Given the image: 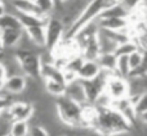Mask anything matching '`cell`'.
Wrapping results in <instances>:
<instances>
[{
  "instance_id": "cell-1",
  "label": "cell",
  "mask_w": 147,
  "mask_h": 136,
  "mask_svg": "<svg viewBox=\"0 0 147 136\" xmlns=\"http://www.w3.org/2000/svg\"><path fill=\"white\" fill-rule=\"evenodd\" d=\"M89 129L99 136H117L133 132L134 126L128 122L119 112L112 109L111 107H106L96 108V114L89 125Z\"/></svg>"
},
{
  "instance_id": "cell-2",
  "label": "cell",
  "mask_w": 147,
  "mask_h": 136,
  "mask_svg": "<svg viewBox=\"0 0 147 136\" xmlns=\"http://www.w3.org/2000/svg\"><path fill=\"white\" fill-rule=\"evenodd\" d=\"M109 5H111V3L107 1V0H89L86 3V5L84 7V9L80 12V14L78 15V18L75 19V22L72 23V26L69 30L65 31L63 40L72 41V39L76 36V33L83 30L84 27H86L88 25L96 22L98 19L99 14Z\"/></svg>"
},
{
  "instance_id": "cell-3",
  "label": "cell",
  "mask_w": 147,
  "mask_h": 136,
  "mask_svg": "<svg viewBox=\"0 0 147 136\" xmlns=\"http://www.w3.org/2000/svg\"><path fill=\"white\" fill-rule=\"evenodd\" d=\"M56 112L59 122L70 129H85L83 122V105L72 101L66 96L57 98Z\"/></svg>"
},
{
  "instance_id": "cell-4",
  "label": "cell",
  "mask_w": 147,
  "mask_h": 136,
  "mask_svg": "<svg viewBox=\"0 0 147 136\" xmlns=\"http://www.w3.org/2000/svg\"><path fill=\"white\" fill-rule=\"evenodd\" d=\"M14 58L17 59L20 64L21 72L26 78L32 80H41L40 78V69H41V61L39 53L35 51H18L16 50Z\"/></svg>"
},
{
  "instance_id": "cell-5",
  "label": "cell",
  "mask_w": 147,
  "mask_h": 136,
  "mask_svg": "<svg viewBox=\"0 0 147 136\" xmlns=\"http://www.w3.org/2000/svg\"><path fill=\"white\" fill-rule=\"evenodd\" d=\"M65 27L61 21L56 17H49L45 23V49L53 51L63 41Z\"/></svg>"
},
{
  "instance_id": "cell-6",
  "label": "cell",
  "mask_w": 147,
  "mask_h": 136,
  "mask_svg": "<svg viewBox=\"0 0 147 136\" xmlns=\"http://www.w3.org/2000/svg\"><path fill=\"white\" fill-rule=\"evenodd\" d=\"M4 114L10 122H30V119L35 114V108L32 104L26 100H13L9 104V107L4 111Z\"/></svg>"
},
{
  "instance_id": "cell-7",
  "label": "cell",
  "mask_w": 147,
  "mask_h": 136,
  "mask_svg": "<svg viewBox=\"0 0 147 136\" xmlns=\"http://www.w3.org/2000/svg\"><path fill=\"white\" fill-rule=\"evenodd\" d=\"M110 75L102 72L97 76L96 78L90 81H81L83 85L84 93H85V98H86V103L93 105L96 103V100L98 99V96L102 93H105V85H106V80Z\"/></svg>"
},
{
  "instance_id": "cell-8",
  "label": "cell",
  "mask_w": 147,
  "mask_h": 136,
  "mask_svg": "<svg viewBox=\"0 0 147 136\" xmlns=\"http://www.w3.org/2000/svg\"><path fill=\"white\" fill-rule=\"evenodd\" d=\"M105 93L110 96L111 100L127 98L129 90H128V81L117 75H111L107 77L106 85H105Z\"/></svg>"
},
{
  "instance_id": "cell-9",
  "label": "cell",
  "mask_w": 147,
  "mask_h": 136,
  "mask_svg": "<svg viewBox=\"0 0 147 136\" xmlns=\"http://www.w3.org/2000/svg\"><path fill=\"white\" fill-rule=\"evenodd\" d=\"M27 78L23 75L9 76L4 80V91L10 96H17L23 93Z\"/></svg>"
},
{
  "instance_id": "cell-10",
  "label": "cell",
  "mask_w": 147,
  "mask_h": 136,
  "mask_svg": "<svg viewBox=\"0 0 147 136\" xmlns=\"http://www.w3.org/2000/svg\"><path fill=\"white\" fill-rule=\"evenodd\" d=\"M99 30L107 31H127L130 28L129 18H99L97 19Z\"/></svg>"
},
{
  "instance_id": "cell-11",
  "label": "cell",
  "mask_w": 147,
  "mask_h": 136,
  "mask_svg": "<svg viewBox=\"0 0 147 136\" xmlns=\"http://www.w3.org/2000/svg\"><path fill=\"white\" fill-rule=\"evenodd\" d=\"M9 5L13 9V13H22V14H31L36 17H41L40 10L35 5L34 0H9Z\"/></svg>"
},
{
  "instance_id": "cell-12",
  "label": "cell",
  "mask_w": 147,
  "mask_h": 136,
  "mask_svg": "<svg viewBox=\"0 0 147 136\" xmlns=\"http://www.w3.org/2000/svg\"><path fill=\"white\" fill-rule=\"evenodd\" d=\"M65 96L69 99H71L72 101L80 104V105H85L86 103V98H85V93H84L83 85H81L80 80H76L74 82L66 85V91H65Z\"/></svg>"
},
{
  "instance_id": "cell-13",
  "label": "cell",
  "mask_w": 147,
  "mask_h": 136,
  "mask_svg": "<svg viewBox=\"0 0 147 136\" xmlns=\"http://www.w3.org/2000/svg\"><path fill=\"white\" fill-rule=\"evenodd\" d=\"M23 35V28H12V30L0 31V40L4 49H16L20 39Z\"/></svg>"
},
{
  "instance_id": "cell-14",
  "label": "cell",
  "mask_w": 147,
  "mask_h": 136,
  "mask_svg": "<svg viewBox=\"0 0 147 136\" xmlns=\"http://www.w3.org/2000/svg\"><path fill=\"white\" fill-rule=\"evenodd\" d=\"M101 73V68L96 61H84L80 69L78 71V80L90 81Z\"/></svg>"
},
{
  "instance_id": "cell-15",
  "label": "cell",
  "mask_w": 147,
  "mask_h": 136,
  "mask_svg": "<svg viewBox=\"0 0 147 136\" xmlns=\"http://www.w3.org/2000/svg\"><path fill=\"white\" fill-rule=\"evenodd\" d=\"M23 31L31 40V43L38 49L45 48V25L32 26V27H28Z\"/></svg>"
},
{
  "instance_id": "cell-16",
  "label": "cell",
  "mask_w": 147,
  "mask_h": 136,
  "mask_svg": "<svg viewBox=\"0 0 147 136\" xmlns=\"http://www.w3.org/2000/svg\"><path fill=\"white\" fill-rule=\"evenodd\" d=\"M97 63L102 72L107 73V75H116L115 73V68H116V57L114 53H105L99 54L97 58Z\"/></svg>"
},
{
  "instance_id": "cell-17",
  "label": "cell",
  "mask_w": 147,
  "mask_h": 136,
  "mask_svg": "<svg viewBox=\"0 0 147 136\" xmlns=\"http://www.w3.org/2000/svg\"><path fill=\"white\" fill-rule=\"evenodd\" d=\"M43 89H44V93L45 94H48V95L52 96V98L57 99V98H61V96H65L66 85H65L63 82H58V81L44 80L43 81Z\"/></svg>"
},
{
  "instance_id": "cell-18",
  "label": "cell",
  "mask_w": 147,
  "mask_h": 136,
  "mask_svg": "<svg viewBox=\"0 0 147 136\" xmlns=\"http://www.w3.org/2000/svg\"><path fill=\"white\" fill-rule=\"evenodd\" d=\"M40 78L41 80H53L58 81V82H63V76H62V71L57 68L53 63H47L41 64L40 69ZM65 83V82H63Z\"/></svg>"
},
{
  "instance_id": "cell-19",
  "label": "cell",
  "mask_w": 147,
  "mask_h": 136,
  "mask_svg": "<svg viewBox=\"0 0 147 136\" xmlns=\"http://www.w3.org/2000/svg\"><path fill=\"white\" fill-rule=\"evenodd\" d=\"M130 14L119 4V3H115L111 4L103 10V12L99 14V18H129Z\"/></svg>"
},
{
  "instance_id": "cell-20",
  "label": "cell",
  "mask_w": 147,
  "mask_h": 136,
  "mask_svg": "<svg viewBox=\"0 0 147 136\" xmlns=\"http://www.w3.org/2000/svg\"><path fill=\"white\" fill-rule=\"evenodd\" d=\"M133 109H134V114L137 122H141L142 125L146 123V117H147V94H142L136 103H133Z\"/></svg>"
},
{
  "instance_id": "cell-21",
  "label": "cell",
  "mask_w": 147,
  "mask_h": 136,
  "mask_svg": "<svg viewBox=\"0 0 147 136\" xmlns=\"http://www.w3.org/2000/svg\"><path fill=\"white\" fill-rule=\"evenodd\" d=\"M17 15L18 21H20L21 26L23 30L32 26H40V25H45L48 18H41V17H36V15H31V14H22V13H14Z\"/></svg>"
},
{
  "instance_id": "cell-22",
  "label": "cell",
  "mask_w": 147,
  "mask_h": 136,
  "mask_svg": "<svg viewBox=\"0 0 147 136\" xmlns=\"http://www.w3.org/2000/svg\"><path fill=\"white\" fill-rule=\"evenodd\" d=\"M12 28H22L17 15L14 13H5L0 17V31L1 30H12Z\"/></svg>"
},
{
  "instance_id": "cell-23",
  "label": "cell",
  "mask_w": 147,
  "mask_h": 136,
  "mask_svg": "<svg viewBox=\"0 0 147 136\" xmlns=\"http://www.w3.org/2000/svg\"><path fill=\"white\" fill-rule=\"evenodd\" d=\"M140 50L138 49V45L134 43V40L133 39H129V40H127L125 43L123 44H119V45L116 46V49H115L114 54L115 57H120V55H130L132 53H134V51Z\"/></svg>"
},
{
  "instance_id": "cell-24",
  "label": "cell",
  "mask_w": 147,
  "mask_h": 136,
  "mask_svg": "<svg viewBox=\"0 0 147 136\" xmlns=\"http://www.w3.org/2000/svg\"><path fill=\"white\" fill-rule=\"evenodd\" d=\"M30 123L25 121H16L12 122L9 126V135L10 136H27Z\"/></svg>"
},
{
  "instance_id": "cell-25",
  "label": "cell",
  "mask_w": 147,
  "mask_h": 136,
  "mask_svg": "<svg viewBox=\"0 0 147 136\" xmlns=\"http://www.w3.org/2000/svg\"><path fill=\"white\" fill-rule=\"evenodd\" d=\"M34 3H35V5L40 10L41 15L44 18H49L53 14L54 7H56L54 0H34Z\"/></svg>"
},
{
  "instance_id": "cell-26",
  "label": "cell",
  "mask_w": 147,
  "mask_h": 136,
  "mask_svg": "<svg viewBox=\"0 0 147 136\" xmlns=\"http://www.w3.org/2000/svg\"><path fill=\"white\" fill-rule=\"evenodd\" d=\"M130 72L129 63H128V57L127 55H120L116 57V68H115V73L123 78H128Z\"/></svg>"
},
{
  "instance_id": "cell-27",
  "label": "cell",
  "mask_w": 147,
  "mask_h": 136,
  "mask_svg": "<svg viewBox=\"0 0 147 136\" xmlns=\"http://www.w3.org/2000/svg\"><path fill=\"white\" fill-rule=\"evenodd\" d=\"M128 63H129L130 71L143 66L145 64V51L137 50L134 53H132L130 55H128Z\"/></svg>"
},
{
  "instance_id": "cell-28",
  "label": "cell",
  "mask_w": 147,
  "mask_h": 136,
  "mask_svg": "<svg viewBox=\"0 0 147 136\" xmlns=\"http://www.w3.org/2000/svg\"><path fill=\"white\" fill-rule=\"evenodd\" d=\"M145 0H120L119 4L127 10L129 14H133L137 10L142 9Z\"/></svg>"
},
{
  "instance_id": "cell-29",
  "label": "cell",
  "mask_w": 147,
  "mask_h": 136,
  "mask_svg": "<svg viewBox=\"0 0 147 136\" xmlns=\"http://www.w3.org/2000/svg\"><path fill=\"white\" fill-rule=\"evenodd\" d=\"M83 62H84V58L80 55V54H74V55H71L69 59H67V63H66V66H65L63 69L71 71V72H75L76 75H78V71L80 69Z\"/></svg>"
},
{
  "instance_id": "cell-30",
  "label": "cell",
  "mask_w": 147,
  "mask_h": 136,
  "mask_svg": "<svg viewBox=\"0 0 147 136\" xmlns=\"http://www.w3.org/2000/svg\"><path fill=\"white\" fill-rule=\"evenodd\" d=\"M27 136H49V134L41 125L35 123V125H30Z\"/></svg>"
},
{
  "instance_id": "cell-31",
  "label": "cell",
  "mask_w": 147,
  "mask_h": 136,
  "mask_svg": "<svg viewBox=\"0 0 147 136\" xmlns=\"http://www.w3.org/2000/svg\"><path fill=\"white\" fill-rule=\"evenodd\" d=\"M5 78H7V71H5V67L4 64L0 62V80L4 81Z\"/></svg>"
},
{
  "instance_id": "cell-32",
  "label": "cell",
  "mask_w": 147,
  "mask_h": 136,
  "mask_svg": "<svg viewBox=\"0 0 147 136\" xmlns=\"http://www.w3.org/2000/svg\"><path fill=\"white\" fill-rule=\"evenodd\" d=\"M7 13V5H5V1H1L0 0V17L4 15Z\"/></svg>"
},
{
  "instance_id": "cell-33",
  "label": "cell",
  "mask_w": 147,
  "mask_h": 136,
  "mask_svg": "<svg viewBox=\"0 0 147 136\" xmlns=\"http://www.w3.org/2000/svg\"><path fill=\"white\" fill-rule=\"evenodd\" d=\"M4 91V81H1L0 80V94Z\"/></svg>"
},
{
  "instance_id": "cell-34",
  "label": "cell",
  "mask_w": 147,
  "mask_h": 136,
  "mask_svg": "<svg viewBox=\"0 0 147 136\" xmlns=\"http://www.w3.org/2000/svg\"><path fill=\"white\" fill-rule=\"evenodd\" d=\"M67 0H54V3H56V5H59V4H63V3H66Z\"/></svg>"
},
{
  "instance_id": "cell-35",
  "label": "cell",
  "mask_w": 147,
  "mask_h": 136,
  "mask_svg": "<svg viewBox=\"0 0 147 136\" xmlns=\"http://www.w3.org/2000/svg\"><path fill=\"white\" fill-rule=\"evenodd\" d=\"M3 112H4V111H1V109H0V117H1V113H3Z\"/></svg>"
},
{
  "instance_id": "cell-36",
  "label": "cell",
  "mask_w": 147,
  "mask_h": 136,
  "mask_svg": "<svg viewBox=\"0 0 147 136\" xmlns=\"http://www.w3.org/2000/svg\"><path fill=\"white\" fill-rule=\"evenodd\" d=\"M5 136H10V135H9V132H8V134H7V135H5Z\"/></svg>"
}]
</instances>
